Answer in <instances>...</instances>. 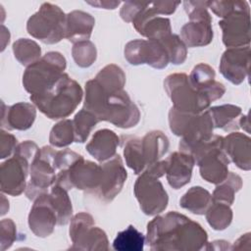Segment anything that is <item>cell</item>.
<instances>
[{
    "label": "cell",
    "mask_w": 251,
    "mask_h": 251,
    "mask_svg": "<svg viewBox=\"0 0 251 251\" xmlns=\"http://www.w3.org/2000/svg\"><path fill=\"white\" fill-rule=\"evenodd\" d=\"M83 109L93 113L99 121H106L121 128L135 126L140 112L124 89L107 92L95 78L85 83Z\"/></svg>",
    "instance_id": "obj_2"
},
{
    "label": "cell",
    "mask_w": 251,
    "mask_h": 251,
    "mask_svg": "<svg viewBox=\"0 0 251 251\" xmlns=\"http://www.w3.org/2000/svg\"><path fill=\"white\" fill-rule=\"evenodd\" d=\"M123 144L126 166L130 168L134 174L140 175L146 169L142 153L141 138L136 136H124Z\"/></svg>",
    "instance_id": "obj_31"
},
{
    "label": "cell",
    "mask_w": 251,
    "mask_h": 251,
    "mask_svg": "<svg viewBox=\"0 0 251 251\" xmlns=\"http://www.w3.org/2000/svg\"><path fill=\"white\" fill-rule=\"evenodd\" d=\"M205 216L208 224L213 229L224 230L231 224L233 214L229 205L212 201Z\"/></svg>",
    "instance_id": "obj_36"
},
{
    "label": "cell",
    "mask_w": 251,
    "mask_h": 251,
    "mask_svg": "<svg viewBox=\"0 0 251 251\" xmlns=\"http://www.w3.org/2000/svg\"><path fill=\"white\" fill-rule=\"evenodd\" d=\"M242 187L241 177L232 172H229L226 177L219 184H217L212 194V200L231 205L234 201V195Z\"/></svg>",
    "instance_id": "obj_33"
},
{
    "label": "cell",
    "mask_w": 251,
    "mask_h": 251,
    "mask_svg": "<svg viewBox=\"0 0 251 251\" xmlns=\"http://www.w3.org/2000/svg\"><path fill=\"white\" fill-rule=\"evenodd\" d=\"M75 141V132L73 121L66 119L62 120L50 130L49 142L52 146L62 148L72 144Z\"/></svg>",
    "instance_id": "obj_38"
},
{
    "label": "cell",
    "mask_w": 251,
    "mask_h": 251,
    "mask_svg": "<svg viewBox=\"0 0 251 251\" xmlns=\"http://www.w3.org/2000/svg\"><path fill=\"white\" fill-rule=\"evenodd\" d=\"M86 3L101 9H116L121 4V1H86Z\"/></svg>",
    "instance_id": "obj_49"
},
{
    "label": "cell",
    "mask_w": 251,
    "mask_h": 251,
    "mask_svg": "<svg viewBox=\"0 0 251 251\" xmlns=\"http://www.w3.org/2000/svg\"><path fill=\"white\" fill-rule=\"evenodd\" d=\"M215 76L216 73L211 66L200 63L192 69L188 79L195 89L204 92L213 102L223 97L226 92L225 85L215 80Z\"/></svg>",
    "instance_id": "obj_21"
},
{
    "label": "cell",
    "mask_w": 251,
    "mask_h": 251,
    "mask_svg": "<svg viewBox=\"0 0 251 251\" xmlns=\"http://www.w3.org/2000/svg\"><path fill=\"white\" fill-rule=\"evenodd\" d=\"M101 176V166L82 157L68 170L58 172L55 183L68 191L72 188H76L95 194L100 185Z\"/></svg>",
    "instance_id": "obj_12"
},
{
    "label": "cell",
    "mask_w": 251,
    "mask_h": 251,
    "mask_svg": "<svg viewBox=\"0 0 251 251\" xmlns=\"http://www.w3.org/2000/svg\"><path fill=\"white\" fill-rule=\"evenodd\" d=\"M250 46L227 48L220 61V73L231 83L238 85L249 75Z\"/></svg>",
    "instance_id": "obj_17"
},
{
    "label": "cell",
    "mask_w": 251,
    "mask_h": 251,
    "mask_svg": "<svg viewBox=\"0 0 251 251\" xmlns=\"http://www.w3.org/2000/svg\"><path fill=\"white\" fill-rule=\"evenodd\" d=\"M229 242L226 240H215L213 242H208L205 250H231V246L228 244Z\"/></svg>",
    "instance_id": "obj_48"
},
{
    "label": "cell",
    "mask_w": 251,
    "mask_h": 251,
    "mask_svg": "<svg viewBox=\"0 0 251 251\" xmlns=\"http://www.w3.org/2000/svg\"><path fill=\"white\" fill-rule=\"evenodd\" d=\"M238 125L240 126L239 127H241L243 130H245L247 133L250 131L249 130V120H248V115H243L240 117L239 119V122H238Z\"/></svg>",
    "instance_id": "obj_51"
},
{
    "label": "cell",
    "mask_w": 251,
    "mask_h": 251,
    "mask_svg": "<svg viewBox=\"0 0 251 251\" xmlns=\"http://www.w3.org/2000/svg\"><path fill=\"white\" fill-rule=\"evenodd\" d=\"M223 149L229 161L243 171L251 169V139L247 134L231 132L224 137Z\"/></svg>",
    "instance_id": "obj_22"
},
{
    "label": "cell",
    "mask_w": 251,
    "mask_h": 251,
    "mask_svg": "<svg viewBox=\"0 0 251 251\" xmlns=\"http://www.w3.org/2000/svg\"><path fill=\"white\" fill-rule=\"evenodd\" d=\"M135 30L147 39L160 40L172 33L171 21L159 16L140 18L132 22Z\"/></svg>",
    "instance_id": "obj_27"
},
{
    "label": "cell",
    "mask_w": 251,
    "mask_h": 251,
    "mask_svg": "<svg viewBox=\"0 0 251 251\" xmlns=\"http://www.w3.org/2000/svg\"><path fill=\"white\" fill-rule=\"evenodd\" d=\"M0 245L1 251L10 248L17 239V227L13 220L3 219L0 224Z\"/></svg>",
    "instance_id": "obj_43"
},
{
    "label": "cell",
    "mask_w": 251,
    "mask_h": 251,
    "mask_svg": "<svg viewBox=\"0 0 251 251\" xmlns=\"http://www.w3.org/2000/svg\"><path fill=\"white\" fill-rule=\"evenodd\" d=\"M100 166L102 169V176L100 185L95 194L102 201L108 203L121 192L126 180L127 173L119 154L102 162Z\"/></svg>",
    "instance_id": "obj_16"
},
{
    "label": "cell",
    "mask_w": 251,
    "mask_h": 251,
    "mask_svg": "<svg viewBox=\"0 0 251 251\" xmlns=\"http://www.w3.org/2000/svg\"><path fill=\"white\" fill-rule=\"evenodd\" d=\"M2 196V206H1V215L3 216V215H5L7 212H8V210H9V204H7L9 201L8 200H6V198H5V196L2 194L1 195Z\"/></svg>",
    "instance_id": "obj_52"
},
{
    "label": "cell",
    "mask_w": 251,
    "mask_h": 251,
    "mask_svg": "<svg viewBox=\"0 0 251 251\" xmlns=\"http://www.w3.org/2000/svg\"><path fill=\"white\" fill-rule=\"evenodd\" d=\"M166 176L171 187L178 189L187 184L192 176L195 161L192 155L178 151L172 153L167 159Z\"/></svg>",
    "instance_id": "obj_20"
},
{
    "label": "cell",
    "mask_w": 251,
    "mask_h": 251,
    "mask_svg": "<svg viewBox=\"0 0 251 251\" xmlns=\"http://www.w3.org/2000/svg\"><path fill=\"white\" fill-rule=\"evenodd\" d=\"M94 78L107 92L122 90L126 84V75L124 71L115 64L105 66Z\"/></svg>",
    "instance_id": "obj_32"
},
{
    "label": "cell",
    "mask_w": 251,
    "mask_h": 251,
    "mask_svg": "<svg viewBox=\"0 0 251 251\" xmlns=\"http://www.w3.org/2000/svg\"><path fill=\"white\" fill-rule=\"evenodd\" d=\"M36 118V108L33 104L19 102L6 106L2 102L1 126L8 130H26L33 125Z\"/></svg>",
    "instance_id": "obj_19"
},
{
    "label": "cell",
    "mask_w": 251,
    "mask_h": 251,
    "mask_svg": "<svg viewBox=\"0 0 251 251\" xmlns=\"http://www.w3.org/2000/svg\"><path fill=\"white\" fill-rule=\"evenodd\" d=\"M66 16L59 6L45 2L27 20L26 30L45 44L58 43L66 34Z\"/></svg>",
    "instance_id": "obj_8"
},
{
    "label": "cell",
    "mask_w": 251,
    "mask_h": 251,
    "mask_svg": "<svg viewBox=\"0 0 251 251\" xmlns=\"http://www.w3.org/2000/svg\"><path fill=\"white\" fill-rule=\"evenodd\" d=\"M55 149L51 146L39 148L29 168V181L26 184L25 193L29 200H35L39 195L48 192L56 180L57 170L54 164Z\"/></svg>",
    "instance_id": "obj_11"
},
{
    "label": "cell",
    "mask_w": 251,
    "mask_h": 251,
    "mask_svg": "<svg viewBox=\"0 0 251 251\" xmlns=\"http://www.w3.org/2000/svg\"><path fill=\"white\" fill-rule=\"evenodd\" d=\"M49 195L51 204L57 215V224L59 226L67 225L73 216V206L68 190L54 183L51 186Z\"/></svg>",
    "instance_id": "obj_30"
},
{
    "label": "cell",
    "mask_w": 251,
    "mask_h": 251,
    "mask_svg": "<svg viewBox=\"0 0 251 251\" xmlns=\"http://www.w3.org/2000/svg\"><path fill=\"white\" fill-rule=\"evenodd\" d=\"M94 25L95 20L89 13L78 10L72 11L66 16L65 38L74 44L89 40Z\"/></svg>",
    "instance_id": "obj_24"
},
{
    "label": "cell",
    "mask_w": 251,
    "mask_h": 251,
    "mask_svg": "<svg viewBox=\"0 0 251 251\" xmlns=\"http://www.w3.org/2000/svg\"><path fill=\"white\" fill-rule=\"evenodd\" d=\"M15 58L23 66L28 67L41 58L40 46L31 39L20 38L13 43Z\"/></svg>",
    "instance_id": "obj_35"
},
{
    "label": "cell",
    "mask_w": 251,
    "mask_h": 251,
    "mask_svg": "<svg viewBox=\"0 0 251 251\" xmlns=\"http://www.w3.org/2000/svg\"><path fill=\"white\" fill-rule=\"evenodd\" d=\"M82 96L83 91L79 83L64 73L47 91L38 95H30L29 99L48 119L60 120L75 112Z\"/></svg>",
    "instance_id": "obj_3"
},
{
    "label": "cell",
    "mask_w": 251,
    "mask_h": 251,
    "mask_svg": "<svg viewBox=\"0 0 251 251\" xmlns=\"http://www.w3.org/2000/svg\"><path fill=\"white\" fill-rule=\"evenodd\" d=\"M146 2H136V1H126L120 11L121 18L126 23H132L136 16L143 9Z\"/></svg>",
    "instance_id": "obj_46"
},
{
    "label": "cell",
    "mask_w": 251,
    "mask_h": 251,
    "mask_svg": "<svg viewBox=\"0 0 251 251\" xmlns=\"http://www.w3.org/2000/svg\"><path fill=\"white\" fill-rule=\"evenodd\" d=\"M183 7L190 21H212L208 12V1H184Z\"/></svg>",
    "instance_id": "obj_42"
},
{
    "label": "cell",
    "mask_w": 251,
    "mask_h": 251,
    "mask_svg": "<svg viewBox=\"0 0 251 251\" xmlns=\"http://www.w3.org/2000/svg\"><path fill=\"white\" fill-rule=\"evenodd\" d=\"M208 8L215 15L224 19L234 11L248 9L249 4L246 1H208Z\"/></svg>",
    "instance_id": "obj_41"
},
{
    "label": "cell",
    "mask_w": 251,
    "mask_h": 251,
    "mask_svg": "<svg viewBox=\"0 0 251 251\" xmlns=\"http://www.w3.org/2000/svg\"><path fill=\"white\" fill-rule=\"evenodd\" d=\"M159 41H161L166 48L170 63L174 65H180L184 63L187 57V47L178 35L171 33Z\"/></svg>",
    "instance_id": "obj_39"
},
{
    "label": "cell",
    "mask_w": 251,
    "mask_h": 251,
    "mask_svg": "<svg viewBox=\"0 0 251 251\" xmlns=\"http://www.w3.org/2000/svg\"><path fill=\"white\" fill-rule=\"evenodd\" d=\"M223 43L227 48L248 46L250 43V9L232 12L219 22Z\"/></svg>",
    "instance_id": "obj_15"
},
{
    "label": "cell",
    "mask_w": 251,
    "mask_h": 251,
    "mask_svg": "<svg viewBox=\"0 0 251 251\" xmlns=\"http://www.w3.org/2000/svg\"><path fill=\"white\" fill-rule=\"evenodd\" d=\"M210 115L214 128H222L226 131L235 130L239 127L238 122L242 114L240 107L232 104L214 106L206 110Z\"/></svg>",
    "instance_id": "obj_28"
},
{
    "label": "cell",
    "mask_w": 251,
    "mask_h": 251,
    "mask_svg": "<svg viewBox=\"0 0 251 251\" xmlns=\"http://www.w3.org/2000/svg\"><path fill=\"white\" fill-rule=\"evenodd\" d=\"M250 243H251V237L250 233L247 232L245 234H242L231 246V250L235 249H250Z\"/></svg>",
    "instance_id": "obj_47"
},
{
    "label": "cell",
    "mask_w": 251,
    "mask_h": 251,
    "mask_svg": "<svg viewBox=\"0 0 251 251\" xmlns=\"http://www.w3.org/2000/svg\"><path fill=\"white\" fill-rule=\"evenodd\" d=\"M224 137L213 134V136L198 145L190 155L199 167L201 177L213 184L221 183L228 175V157L223 149Z\"/></svg>",
    "instance_id": "obj_7"
},
{
    "label": "cell",
    "mask_w": 251,
    "mask_h": 251,
    "mask_svg": "<svg viewBox=\"0 0 251 251\" xmlns=\"http://www.w3.org/2000/svg\"><path fill=\"white\" fill-rule=\"evenodd\" d=\"M145 236L132 225L118 232L113 241V248L117 251H142Z\"/></svg>",
    "instance_id": "obj_34"
},
{
    "label": "cell",
    "mask_w": 251,
    "mask_h": 251,
    "mask_svg": "<svg viewBox=\"0 0 251 251\" xmlns=\"http://www.w3.org/2000/svg\"><path fill=\"white\" fill-rule=\"evenodd\" d=\"M82 158V156L75 151L70 149H64L60 151H56L54 157V164L57 170V173L60 171L68 170L73 164H75L77 160Z\"/></svg>",
    "instance_id": "obj_44"
},
{
    "label": "cell",
    "mask_w": 251,
    "mask_h": 251,
    "mask_svg": "<svg viewBox=\"0 0 251 251\" xmlns=\"http://www.w3.org/2000/svg\"><path fill=\"white\" fill-rule=\"evenodd\" d=\"M164 88L173 102V107L181 112L200 114L212 102L204 92L195 89L190 84L188 75L182 73L169 75L164 80Z\"/></svg>",
    "instance_id": "obj_9"
},
{
    "label": "cell",
    "mask_w": 251,
    "mask_h": 251,
    "mask_svg": "<svg viewBox=\"0 0 251 251\" xmlns=\"http://www.w3.org/2000/svg\"><path fill=\"white\" fill-rule=\"evenodd\" d=\"M120 137L115 131L102 128L94 132L90 141L86 144V151L98 162H105L113 158L120 144Z\"/></svg>",
    "instance_id": "obj_23"
},
{
    "label": "cell",
    "mask_w": 251,
    "mask_h": 251,
    "mask_svg": "<svg viewBox=\"0 0 251 251\" xmlns=\"http://www.w3.org/2000/svg\"><path fill=\"white\" fill-rule=\"evenodd\" d=\"M133 191L145 215L156 216L166 210L169 196L159 177L143 171L135 180Z\"/></svg>",
    "instance_id": "obj_13"
},
{
    "label": "cell",
    "mask_w": 251,
    "mask_h": 251,
    "mask_svg": "<svg viewBox=\"0 0 251 251\" xmlns=\"http://www.w3.org/2000/svg\"><path fill=\"white\" fill-rule=\"evenodd\" d=\"M72 55L75 63L80 68L90 67L97 58V50L90 40L75 43L72 48Z\"/></svg>",
    "instance_id": "obj_40"
},
{
    "label": "cell",
    "mask_w": 251,
    "mask_h": 251,
    "mask_svg": "<svg viewBox=\"0 0 251 251\" xmlns=\"http://www.w3.org/2000/svg\"><path fill=\"white\" fill-rule=\"evenodd\" d=\"M17 145V138L2 128L0 130V158L5 159L10 157L14 153Z\"/></svg>",
    "instance_id": "obj_45"
},
{
    "label": "cell",
    "mask_w": 251,
    "mask_h": 251,
    "mask_svg": "<svg viewBox=\"0 0 251 251\" xmlns=\"http://www.w3.org/2000/svg\"><path fill=\"white\" fill-rule=\"evenodd\" d=\"M1 28H2V32H1V38H2V40H1V43H2L1 50L3 51L5 49L7 43H9V41H10V32L3 25H1Z\"/></svg>",
    "instance_id": "obj_50"
},
{
    "label": "cell",
    "mask_w": 251,
    "mask_h": 251,
    "mask_svg": "<svg viewBox=\"0 0 251 251\" xmlns=\"http://www.w3.org/2000/svg\"><path fill=\"white\" fill-rule=\"evenodd\" d=\"M142 153L146 168L162 160L168 152L170 142L168 136L161 130H151L141 138Z\"/></svg>",
    "instance_id": "obj_26"
},
{
    "label": "cell",
    "mask_w": 251,
    "mask_h": 251,
    "mask_svg": "<svg viewBox=\"0 0 251 251\" xmlns=\"http://www.w3.org/2000/svg\"><path fill=\"white\" fill-rule=\"evenodd\" d=\"M38 150L35 142L23 141L17 145L13 156L1 164L0 188L2 193L19 196L25 190L30 164Z\"/></svg>",
    "instance_id": "obj_5"
},
{
    "label": "cell",
    "mask_w": 251,
    "mask_h": 251,
    "mask_svg": "<svg viewBox=\"0 0 251 251\" xmlns=\"http://www.w3.org/2000/svg\"><path fill=\"white\" fill-rule=\"evenodd\" d=\"M212 21L198 20L186 23L180 29V38L186 47H202L213 40Z\"/></svg>",
    "instance_id": "obj_25"
},
{
    "label": "cell",
    "mask_w": 251,
    "mask_h": 251,
    "mask_svg": "<svg viewBox=\"0 0 251 251\" xmlns=\"http://www.w3.org/2000/svg\"><path fill=\"white\" fill-rule=\"evenodd\" d=\"M145 240L155 251H200L206 249L208 234L198 223L171 211L148 223Z\"/></svg>",
    "instance_id": "obj_1"
},
{
    "label": "cell",
    "mask_w": 251,
    "mask_h": 251,
    "mask_svg": "<svg viewBox=\"0 0 251 251\" xmlns=\"http://www.w3.org/2000/svg\"><path fill=\"white\" fill-rule=\"evenodd\" d=\"M66 67V58L60 52L50 51L26 67L23 75V85L30 95L42 94L63 75Z\"/></svg>",
    "instance_id": "obj_6"
},
{
    "label": "cell",
    "mask_w": 251,
    "mask_h": 251,
    "mask_svg": "<svg viewBox=\"0 0 251 251\" xmlns=\"http://www.w3.org/2000/svg\"><path fill=\"white\" fill-rule=\"evenodd\" d=\"M29 229L37 237H47L54 231L57 224V215L51 204L49 192L39 195L28 214Z\"/></svg>",
    "instance_id": "obj_18"
},
{
    "label": "cell",
    "mask_w": 251,
    "mask_h": 251,
    "mask_svg": "<svg viewBox=\"0 0 251 251\" xmlns=\"http://www.w3.org/2000/svg\"><path fill=\"white\" fill-rule=\"evenodd\" d=\"M69 233L73 242L71 249L87 251L109 249L106 232L95 226L93 217L86 212L72 217Z\"/></svg>",
    "instance_id": "obj_10"
},
{
    "label": "cell",
    "mask_w": 251,
    "mask_h": 251,
    "mask_svg": "<svg viewBox=\"0 0 251 251\" xmlns=\"http://www.w3.org/2000/svg\"><path fill=\"white\" fill-rule=\"evenodd\" d=\"M126 60L133 66L146 64L162 70L170 63L169 55L161 41L156 39H134L127 42L124 50Z\"/></svg>",
    "instance_id": "obj_14"
},
{
    "label": "cell",
    "mask_w": 251,
    "mask_h": 251,
    "mask_svg": "<svg viewBox=\"0 0 251 251\" xmlns=\"http://www.w3.org/2000/svg\"><path fill=\"white\" fill-rule=\"evenodd\" d=\"M169 126L175 135L180 136L179 151L187 154L213 136L214 126L207 111L192 114L172 107L169 111Z\"/></svg>",
    "instance_id": "obj_4"
},
{
    "label": "cell",
    "mask_w": 251,
    "mask_h": 251,
    "mask_svg": "<svg viewBox=\"0 0 251 251\" xmlns=\"http://www.w3.org/2000/svg\"><path fill=\"white\" fill-rule=\"evenodd\" d=\"M99 122V119L90 111H87L83 108L79 110L73 120L75 142H85L90 132Z\"/></svg>",
    "instance_id": "obj_37"
},
{
    "label": "cell",
    "mask_w": 251,
    "mask_h": 251,
    "mask_svg": "<svg viewBox=\"0 0 251 251\" xmlns=\"http://www.w3.org/2000/svg\"><path fill=\"white\" fill-rule=\"evenodd\" d=\"M212 201V195L207 189L201 186H192L182 195L179 205L192 214L204 215Z\"/></svg>",
    "instance_id": "obj_29"
}]
</instances>
